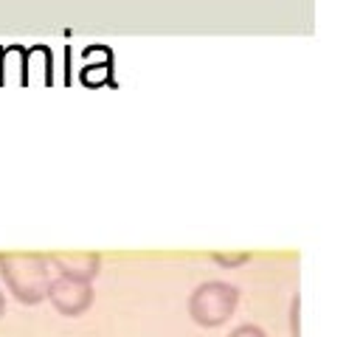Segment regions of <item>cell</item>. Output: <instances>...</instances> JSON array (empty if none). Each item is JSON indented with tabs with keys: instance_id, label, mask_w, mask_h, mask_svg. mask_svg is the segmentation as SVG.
Returning a JSON list of instances; mask_svg holds the SVG:
<instances>
[{
	"instance_id": "obj_1",
	"label": "cell",
	"mask_w": 360,
	"mask_h": 337,
	"mask_svg": "<svg viewBox=\"0 0 360 337\" xmlns=\"http://www.w3.org/2000/svg\"><path fill=\"white\" fill-rule=\"evenodd\" d=\"M0 278L20 303L34 306L45 300V292L51 284L48 256L45 253H0Z\"/></svg>"
},
{
	"instance_id": "obj_2",
	"label": "cell",
	"mask_w": 360,
	"mask_h": 337,
	"mask_svg": "<svg viewBox=\"0 0 360 337\" xmlns=\"http://www.w3.org/2000/svg\"><path fill=\"white\" fill-rule=\"evenodd\" d=\"M239 303V289L228 281H202L188 295V315L197 326L214 329L222 326Z\"/></svg>"
},
{
	"instance_id": "obj_3",
	"label": "cell",
	"mask_w": 360,
	"mask_h": 337,
	"mask_svg": "<svg viewBox=\"0 0 360 337\" xmlns=\"http://www.w3.org/2000/svg\"><path fill=\"white\" fill-rule=\"evenodd\" d=\"M45 298L53 303V309L59 315L79 317L93 306V286L87 281H73V278L56 275V278H51Z\"/></svg>"
},
{
	"instance_id": "obj_4",
	"label": "cell",
	"mask_w": 360,
	"mask_h": 337,
	"mask_svg": "<svg viewBox=\"0 0 360 337\" xmlns=\"http://www.w3.org/2000/svg\"><path fill=\"white\" fill-rule=\"evenodd\" d=\"M48 264L65 275V278H73V281H93L98 275V267H101V256L93 253V250H73V253H51L48 256Z\"/></svg>"
},
{
	"instance_id": "obj_5",
	"label": "cell",
	"mask_w": 360,
	"mask_h": 337,
	"mask_svg": "<svg viewBox=\"0 0 360 337\" xmlns=\"http://www.w3.org/2000/svg\"><path fill=\"white\" fill-rule=\"evenodd\" d=\"M39 81L51 84L53 81V56L48 45H31L25 48V84Z\"/></svg>"
},
{
	"instance_id": "obj_6",
	"label": "cell",
	"mask_w": 360,
	"mask_h": 337,
	"mask_svg": "<svg viewBox=\"0 0 360 337\" xmlns=\"http://www.w3.org/2000/svg\"><path fill=\"white\" fill-rule=\"evenodd\" d=\"M25 84V48L11 42L0 48V84Z\"/></svg>"
},
{
	"instance_id": "obj_7",
	"label": "cell",
	"mask_w": 360,
	"mask_h": 337,
	"mask_svg": "<svg viewBox=\"0 0 360 337\" xmlns=\"http://www.w3.org/2000/svg\"><path fill=\"white\" fill-rule=\"evenodd\" d=\"M112 62H93V65H82V81L84 84H101V81H112Z\"/></svg>"
},
{
	"instance_id": "obj_8",
	"label": "cell",
	"mask_w": 360,
	"mask_h": 337,
	"mask_svg": "<svg viewBox=\"0 0 360 337\" xmlns=\"http://www.w3.org/2000/svg\"><path fill=\"white\" fill-rule=\"evenodd\" d=\"M211 258L219 264V267H236V264H245L248 258H250V253H219V250H214L211 253Z\"/></svg>"
},
{
	"instance_id": "obj_9",
	"label": "cell",
	"mask_w": 360,
	"mask_h": 337,
	"mask_svg": "<svg viewBox=\"0 0 360 337\" xmlns=\"http://www.w3.org/2000/svg\"><path fill=\"white\" fill-rule=\"evenodd\" d=\"M228 337H267V334H264V329L256 326V323H242V326H236Z\"/></svg>"
},
{
	"instance_id": "obj_10",
	"label": "cell",
	"mask_w": 360,
	"mask_h": 337,
	"mask_svg": "<svg viewBox=\"0 0 360 337\" xmlns=\"http://www.w3.org/2000/svg\"><path fill=\"white\" fill-rule=\"evenodd\" d=\"M298 309H301V298L292 295V300H290V334H292V337H301V329H298Z\"/></svg>"
},
{
	"instance_id": "obj_11",
	"label": "cell",
	"mask_w": 360,
	"mask_h": 337,
	"mask_svg": "<svg viewBox=\"0 0 360 337\" xmlns=\"http://www.w3.org/2000/svg\"><path fill=\"white\" fill-rule=\"evenodd\" d=\"M3 312H6V298H3V289H0V317H3Z\"/></svg>"
}]
</instances>
